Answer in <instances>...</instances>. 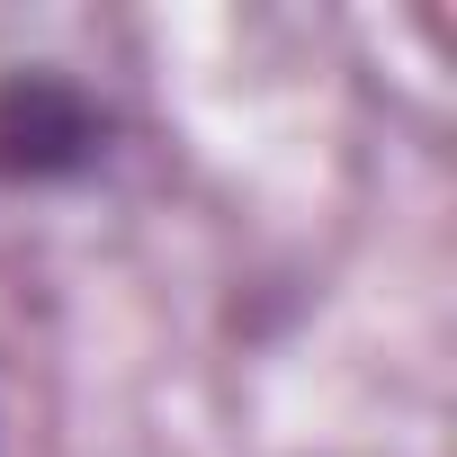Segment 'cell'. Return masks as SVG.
I'll use <instances>...</instances> for the list:
<instances>
[{
  "label": "cell",
  "mask_w": 457,
  "mask_h": 457,
  "mask_svg": "<svg viewBox=\"0 0 457 457\" xmlns=\"http://www.w3.org/2000/svg\"><path fill=\"white\" fill-rule=\"evenodd\" d=\"M117 108L63 63H0V188L54 197L117 162Z\"/></svg>",
  "instance_id": "cell-1"
}]
</instances>
